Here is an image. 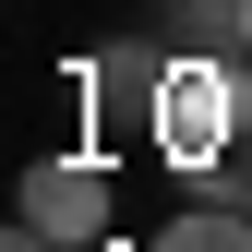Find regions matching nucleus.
Listing matches in <instances>:
<instances>
[{
	"instance_id": "obj_6",
	"label": "nucleus",
	"mask_w": 252,
	"mask_h": 252,
	"mask_svg": "<svg viewBox=\"0 0 252 252\" xmlns=\"http://www.w3.org/2000/svg\"><path fill=\"white\" fill-rule=\"evenodd\" d=\"M72 252H144V240H120V228H108V240H72Z\"/></svg>"
},
{
	"instance_id": "obj_3",
	"label": "nucleus",
	"mask_w": 252,
	"mask_h": 252,
	"mask_svg": "<svg viewBox=\"0 0 252 252\" xmlns=\"http://www.w3.org/2000/svg\"><path fill=\"white\" fill-rule=\"evenodd\" d=\"M144 252H252V204H192V216H168V228H156Z\"/></svg>"
},
{
	"instance_id": "obj_4",
	"label": "nucleus",
	"mask_w": 252,
	"mask_h": 252,
	"mask_svg": "<svg viewBox=\"0 0 252 252\" xmlns=\"http://www.w3.org/2000/svg\"><path fill=\"white\" fill-rule=\"evenodd\" d=\"M180 36H192L204 60H252V24H240V0H180Z\"/></svg>"
},
{
	"instance_id": "obj_7",
	"label": "nucleus",
	"mask_w": 252,
	"mask_h": 252,
	"mask_svg": "<svg viewBox=\"0 0 252 252\" xmlns=\"http://www.w3.org/2000/svg\"><path fill=\"white\" fill-rule=\"evenodd\" d=\"M240 24H252V0H240Z\"/></svg>"
},
{
	"instance_id": "obj_2",
	"label": "nucleus",
	"mask_w": 252,
	"mask_h": 252,
	"mask_svg": "<svg viewBox=\"0 0 252 252\" xmlns=\"http://www.w3.org/2000/svg\"><path fill=\"white\" fill-rule=\"evenodd\" d=\"M24 216L72 252V240H108V168L96 156H36L24 168Z\"/></svg>"
},
{
	"instance_id": "obj_1",
	"label": "nucleus",
	"mask_w": 252,
	"mask_h": 252,
	"mask_svg": "<svg viewBox=\"0 0 252 252\" xmlns=\"http://www.w3.org/2000/svg\"><path fill=\"white\" fill-rule=\"evenodd\" d=\"M228 132H240V60L168 48V84H156V120H144V144L168 156V168L216 180V156H228Z\"/></svg>"
},
{
	"instance_id": "obj_5",
	"label": "nucleus",
	"mask_w": 252,
	"mask_h": 252,
	"mask_svg": "<svg viewBox=\"0 0 252 252\" xmlns=\"http://www.w3.org/2000/svg\"><path fill=\"white\" fill-rule=\"evenodd\" d=\"M216 192L252 204V60H240V132H228V156H216Z\"/></svg>"
}]
</instances>
